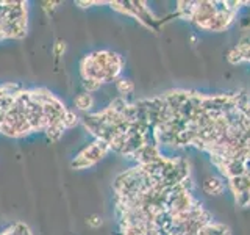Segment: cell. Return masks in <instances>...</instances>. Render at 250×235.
<instances>
[{
    "instance_id": "7a4b0ae2",
    "label": "cell",
    "mask_w": 250,
    "mask_h": 235,
    "mask_svg": "<svg viewBox=\"0 0 250 235\" xmlns=\"http://www.w3.org/2000/svg\"><path fill=\"white\" fill-rule=\"evenodd\" d=\"M203 190L208 194H221L225 190V184L217 177H208L203 182Z\"/></svg>"
},
{
    "instance_id": "9a60e30c",
    "label": "cell",
    "mask_w": 250,
    "mask_h": 235,
    "mask_svg": "<svg viewBox=\"0 0 250 235\" xmlns=\"http://www.w3.org/2000/svg\"><path fill=\"white\" fill-rule=\"evenodd\" d=\"M227 235H230V234H227Z\"/></svg>"
},
{
    "instance_id": "6da1fadb",
    "label": "cell",
    "mask_w": 250,
    "mask_h": 235,
    "mask_svg": "<svg viewBox=\"0 0 250 235\" xmlns=\"http://www.w3.org/2000/svg\"><path fill=\"white\" fill-rule=\"evenodd\" d=\"M108 151H109V144L106 143V141H104V140H97L94 144H91V146L86 147L84 151L80 154V157H83V159H86L89 163L94 164L96 162H99Z\"/></svg>"
},
{
    "instance_id": "52a82bcc",
    "label": "cell",
    "mask_w": 250,
    "mask_h": 235,
    "mask_svg": "<svg viewBox=\"0 0 250 235\" xmlns=\"http://www.w3.org/2000/svg\"><path fill=\"white\" fill-rule=\"evenodd\" d=\"M236 202H238V206H241V207L250 206V190L238 193L236 194Z\"/></svg>"
},
{
    "instance_id": "4fadbf2b",
    "label": "cell",
    "mask_w": 250,
    "mask_h": 235,
    "mask_svg": "<svg viewBox=\"0 0 250 235\" xmlns=\"http://www.w3.org/2000/svg\"><path fill=\"white\" fill-rule=\"evenodd\" d=\"M241 25L244 27V28H250V18H246L244 21L241 22Z\"/></svg>"
},
{
    "instance_id": "5bb4252c",
    "label": "cell",
    "mask_w": 250,
    "mask_h": 235,
    "mask_svg": "<svg viewBox=\"0 0 250 235\" xmlns=\"http://www.w3.org/2000/svg\"><path fill=\"white\" fill-rule=\"evenodd\" d=\"M5 96H8V94H5V91H3L2 88H0V102L3 100V97H5Z\"/></svg>"
},
{
    "instance_id": "30bf717a",
    "label": "cell",
    "mask_w": 250,
    "mask_h": 235,
    "mask_svg": "<svg viewBox=\"0 0 250 235\" xmlns=\"http://www.w3.org/2000/svg\"><path fill=\"white\" fill-rule=\"evenodd\" d=\"M88 224H89L91 227H100V226H102V218L97 216V215H91V216L88 218Z\"/></svg>"
},
{
    "instance_id": "ba28073f",
    "label": "cell",
    "mask_w": 250,
    "mask_h": 235,
    "mask_svg": "<svg viewBox=\"0 0 250 235\" xmlns=\"http://www.w3.org/2000/svg\"><path fill=\"white\" fill-rule=\"evenodd\" d=\"M92 163H89L86 159H83V157H80L78 155L77 159L72 162V168H75V169H83V168H88V166H91Z\"/></svg>"
},
{
    "instance_id": "5b68a950",
    "label": "cell",
    "mask_w": 250,
    "mask_h": 235,
    "mask_svg": "<svg viewBox=\"0 0 250 235\" xmlns=\"http://www.w3.org/2000/svg\"><path fill=\"white\" fill-rule=\"evenodd\" d=\"M77 122H78L77 115L72 113V112H69V110H66L64 116H62V127H64V129H70V127H74Z\"/></svg>"
},
{
    "instance_id": "9c48e42d",
    "label": "cell",
    "mask_w": 250,
    "mask_h": 235,
    "mask_svg": "<svg viewBox=\"0 0 250 235\" xmlns=\"http://www.w3.org/2000/svg\"><path fill=\"white\" fill-rule=\"evenodd\" d=\"M100 82H97V80H84L83 82V86L86 90H88V93H91V91H96V90H99L100 88Z\"/></svg>"
},
{
    "instance_id": "8fae6325",
    "label": "cell",
    "mask_w": 250,
    "mask_h": 235,
    "mask_svg": "<svg viewBox=\"0 0 250 235\" xmlns=\"http://www.w3.org/2000/svg\"><path fill=\"white\" fill-rule=\"evenodd\" d=\"M64 49H66L64 43H62L61 39H58V41H57V46H55V55H57V58L61 57V53L64 52Z\"/></svg>"
},
{
    "instance_id": "8992f818",
    "label": "cell",
    "mask_w": 250,
    "mask_h": 235,
    "mask_svg": "<svg viewBox=\"0 0 250 235\" xmlns=\"http://www.w3.org/2000/svg\"><path fill=\"white\" fill-rule=\"evenodd\" d=\"M117 90L122 96H128L133 93V83L130 80H119L117 82Z\"/></svg>"
},
{
    "instance_id": "277c9868",
    "label": "cell",
    "mask_w": 250,
    "mask_h": 235,
    "mask_svg": "<svg viewBox=\"0 0 250 235\" xmlns=\"http://www.w3.org/2000/svg\"><path fill=\"white\" fill-rule=\"evenodd\" d=\"M45 132H47V135H49L50 140L57 141L62 135V132H64V127H62V122H60V124L49 125V127L45 129Z\"/></svg>"
},
{
    "instance_id": "7c38bea8",
    "label": "cell",
    "mask_w": 250,
    "mask_h": 235,
    "mask_svg": "<svg viewBox=\"0 0 250 235\" xmlns=\"http://www.w3.org/2000/svg\"><path fill=\"white\" fill-rule=\"evenodd\" d=\"M42 5H44V10L49 11V10H53L55 5H58V2H44Z\"/></svg>"
},
{
    "instance_id": "3957f363",
    "label": "cell",
    "mask_w": 250,
    "mask_h": 235,
    "mask_svg": "<svg viewBox=\"0 0 250 235\" xmlns=\"http://www.w3.org/2000/svg\"><path fill=\"white\" fill-rule=\"evenodd\" d=\"M92 96L89 93H84V94H80V96L75 97V105L80 108V110H89L92 107Z\"/></svg>"
}]
</instances>
